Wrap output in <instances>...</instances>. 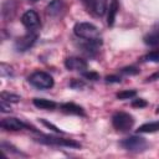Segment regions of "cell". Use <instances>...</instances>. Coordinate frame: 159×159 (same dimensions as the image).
Listing matches in <instances>:
<instances>
[{
    "mask_svg": "<svg viewBox=\"0 0 159 159\" xmlns=\"http://www.w3.org/2000/svg\"><path fill=\"white\" fill-rule=\"evenodd\" d=\"M73 32L77 37L87 40V41H98V40H101L98 27L94 26L91 22H77L73 27Z\"/></svg>",
    "mask_w": 159,
    "mask_h": 159,
    "instance_id": "obj_1",
    "label": "cell"
},
{
    "mask_svg": "<svg viewBox=\"0 0 159 159\" xmlns=\"http://www.w3.org/2000/svg\"><path fill=\"white\" fill-rule=\"evenodd\" d=\"M36 142L47 144V145H55V147H66V148H81V144L73 139L67 138H60L55 135H40L36 138Z\"/></svg>",
    "mask_w": 159,
    "mask_h": 159,
    "instance_id": "obj_2",
    "label": "cell"
},
{
    "mask_svg": "<svg viewBox=\"0 0 159 159\" xmlns=\"http://www.w3.org/2000/svg\"><path fill=\"white\" fill-rule=\"evenodd\" d=\"M29 82L39 89H48L53 86V78L50 73L43 71H36L29 77Z\"/></svg>",
    "mask_w": 159,
    "mask_h": 159,
    "instance_id": "obj_3",
    "label": "cell"
},
{
    "mask_svg": "<svg viewBox=\"0 0 159 159\" xmlns=\"http://www.w3.org/2000/svg\"><path fill=\"white\" fill-rule=\"evenodd\" d=\"M112 124L119 132H128L129 129H132V127L134 124V118L129 113L117 112L112 117Z\"/></svg>",
    "mask_w": 159,
    "mask_h": 159,
    "instance_id": "obj_4",
    "label": "cell"
},
{
    "mask_svg": "<svg viewBox=\"0 0 159 159\" xmlns=\"http://www.w3.org/2000/svg\"><path fill=\"white\" fill-rule=\"evenodd\" d=\"M120 145L129 152H143L147 149L148 143L143 137H138V135H132L129 138H125L124 140L120 142Z\"/></svg>",
    "mask_w": 159,
    "mask_h": 159,
    "instance_id": "obj_5",
    "label": "cell"
},
{
    "mask_svg": "<svg viewBox=\"0 0 159 159\" xmlns=\"http://www.w3.org/2000/svg\"><path fill=\"white\" fill-rule=\"evenodd\" d=\"M21 22L25 27H27L31 31H35L40 26V17L36 11L34 10H27L26 12L22 14L21 16Z\"/></svg>",
    "mask_w": 159,
    "mask_h": 159,
    "instance_id": "obj_6",
    "label": "cell"
},
{
    "mask_svg": "<svg viewBox=\"0 0 159 159\" xmlns=\"http://www.w3.org/2000/svg\"><path fill=\"white\" fill-rule=\"evenodd\" d=\"M0 127L4 129V130H21V129H25V128H30L29 124L24 123L22 120L15 118V117H7V118H4L1 122H0Z\"/></svg>",
    "mask_w": 159,
    "mask_h": 159,
    "instance_id": "obj_7",
    "label": "cell"
},
{
    "mask_svg": "<svg viewBox=\"0 0 159 159\" xmlns=\"http://www.w3.org/2000/svg\"><path fill=\"white\" fill-rule=\"evenodd\" d=\"M36 39H37V35L34 34L32 31L29 32V34H26L25 36H22V37H20V39L16 40V42H15V50L19 51V52H24V51L29 50L35 43Z\"/></svg>",
    "mask_w": 159,
    "mask_h": 159,
    "instance_id": "obj_8",
    "label": "cell"
},
{
    "mask_svg": "<svg viewBox=\"0 0 159 159\" xmlns=\"http://www.w3.org/2000/svg\"><path fill=\"white\" fill-rule=\"evenodd\" d=\"M65 66L70 71H86L87 70V62L80 57H68L65 61Z\"/></svg>",
    "mask_w": 159,
    "mask_h": 159,
    "instance_id": "obj_9",
    "label": "cell"
},
{
    "mask_svg": "<svg viewBox=\"0 0 159 159\" xmlns=\"http://www.w3.org/2000/svg\"><path fill=\"white\" fill-rule=\"evenodd\" d=\"M61 111L67 113V114H75V116H84V111L81 106H77L72 102H67V103H62L60 106Z\"/></svg>",
    "mask_w": 159,
    "mask_h": 159,
    "instance_id": "obj_10",
    "label": "cell"
},
{
    "mask_svg": "<svg viewBox=\"0 0 159 159\" xmlns=\"http://www.w3.org/2000/svg\"><path fill=\"white\" fill-rule=\"evenodd\" d=\"M32 103H34L35 107H37L40 109H46V111H53L57 106L56 102L46 99V98H34Z\"/></svg>",
    "mask_w": 159,
    "mask_h": 159,
    "instance_id": "obj_11",
    "label": "cell"
},
{
    "mask_svg": "<svg viewBox=\"0 0 159 159\" xmlns=\"http://www.w3.org/2000/svg\"><path fill=\"white\" fill-rule=\"evenodd\" d=\"M118 10H119V4H118V0H112L111 4H109V9H108V16H107V22L109 26H112L114 24V20H116V16L118 14Z\"/></svg>",
    "mask_w": 159,
    "mask_h": 159,
    "instance_id": "obj_12",
    "label": "cell"
},
{
    "mask_svg": "<svg viewBox=\"0 0 159 159\" xmlns=\"http://www.w3.org/2000/svg\"><path fill=\"white\" fill-rule=\"evenodd\" d=\"M62 6H63L62 0H52V1L47 5L46 11H47L48 15H51V16H56V15H58V14L61 12Z\"/></svg>",
    "mask_w": 159,
    "mask_h": 159,
    "instance_id": "obj_13",
    "label": "cell"
},
{
    "mask_svg": "<svg viewBox=\"0 0 159 159\" xmlns=\"http://www.w3.org/2000/svg\"><path fill=\"white\" fill-rule=\"evenodd\" d=\"M91 7H92V10L94 11L96 15L103 16L107 11V1L106 0H93Z\"/></svg>",
    "mask_w": 159,
    "mask_h": 159,
    "instance_id": "obj_14",
    "label": "cell"
},
{
    "mask_svg": "<svg viewBox=\"0 0 159 159\" xmlns=\"http://www.w3.org/2000/svg\"><path fill=\"white\" fill-rule=\"evenodd\" d=\"M159 130V120L158 122H148V123H144L142 124L137 132L138 133H154V132H158Z\"/></svg>",
    "mask_w": 159,
    "mask_h": 159,
    "instance_id": "obj_15",
    "label": "cell"
},
{
    "mask_svg": "<svg viewBox=\"0 0 159 159\" xmlns=\"http://www.w3.org/2000/svg\"><path fill=\"white\" fill-rule=\"evenodd\" d=\"M12 4H15L12 0H9V1H6L4 5H2V17L4 19H11L12 16H14V14H15V9H16V6H14L12 7Z\"/></svg>",
    "mask_w": 159,
    "mask_h": 159,
    "instance_id": "obj_16",
    "label": "cell"
},
{
    "mask_svg": "<svg viewBox=\"0 0 159 159\" xmlns=\"http://www.w3.org/2000/svg\"><path fill=\"white\" fill-rule=\"evenodd\" d=\"M144 43L148 46H159V31L150 32L144 36Z\"/></svg>",
    "mask_w": 159,
    "mask_h": 159,
    "instance_id": "obj_17",
    "label": "cell"
},
{
    "mask_svg": "<svg viewBox=\"0 0 159 159\" xmlns=\"http://www.w3.org/2000/svg\"><path fill=\"white\" fill-rule=\"evenodd\" d=\"M135 94H137V92L134 89H124V91L117 93V98H119V99H129V98L135 97Z\"/></svg>",
    "mask_w": 159,
    "mask_h": 159,
    "instance_id": "obj_18",
    "label": "cell"
},
{
    "mask_svg": "<svg viewBox=\"0 0 159 159\" xmlns=\"http://www.w3.org/2000/svg\"><path fill=\"white\" fill-rule=\"evenodd\" d=\"M1 99H4V101H6L7 103H10V102H19V101L21 99V97L17 96V94H14V93L2 92V93H1Z\"/></svg>",
    "mask_w": 159,
    "mask_h": 159,
    "instance_id": "obj_19",
    "label": "cell"
},
{
    "mask_svg": "<svg viewBox=\"0 0 159 159\" xmlns=\"http://www.w3.org/2000/svg\"><path fill=\"white\" fill-rule=\"evenodd\" d=\"M144 60L145 61H149V62H159V50H155V51L149 52L148 55H145Z\"/></svg>",
    "mask_w": 159,
    "mask_h": 159,
    "instance_id": "obj_20",
    "label": "cell"
},
{
    "mask_svg": "<svg viewBox=\"0 0 159 159\" xmlns=\"http://www.w3.org/2000/svg\"><path fill=\"white\" fill-rule=\"evenodd\" d=\"M0 75L2 77H10L12 75V68L5 63H1L0 65Z\"/></svg>",
    "mask_w": 159,
    "mask_h": 159,
    "instance_id": "obj_21",
    "label": "cell"
},
{
    "mask_svg": "<svg viewBox=\"0 0 159 159\" xmlns=\"http://www.w3.org/2000/svg\"><path fill=\"white\" fill-rule=\"evenodd\" d=\"M120 72L124 73V75L134 76V75H138V73H139V70H138L137 67H134V66H129V67H124V68H122Z\"/></svg>",
    "mask_w": 159,
    "mask_h": 159,
    "instance_id": "obj_22",
    "label": "cell"
},
{
    "mask_svg": "<svg viewBox=\"0 0 159 159\" xmlns=\"http://www.w3.org/2000/svg\"><path fill=\"white\" fill-rule=\"evenodd\" d=\"M82 76H83L86 80H91V81H97V80H99V75L96 73V72H91V71H83V72H82Z\"/></svg>",
    "mask_w": 159,
    "mask_h": 159,
    "instance_id": "obj_23",
    "label": "cell"
},
{
    "mask_svg": "<svg viewBox=\"0 0 159 159\" xmlns=\"http://www.w3.org/2000/svg\"><path fill=\"white\" fill-rule=\"evenodd\" d=\"M86 84H84V82L83 81H80V80H72L71 82H70V87H72V88H75V89H81V88H83Z\"/></svg>",
    "mask_w": 159,
    "mask_h": 159,
    "instance_id": "obj_24",
    "label": "cell"
},
{
    "mask_svg": "<svg viewBox=\"0 0 159 159\" xmlns=\"http://www.w3.org/2000/svg\"><path fill=\"white\" fill-rule=\"evenodd\" d=\"M132 106H133V107L143 108V107H145V106H147V102H145L144 99H142V98H137V99H134V101L132 102Z\"/></svg>",
    "mask_w": 159,
    "mask_h": 159,
    "instance_id": "obj_25",
    "label": "cell"
},
{
    "mask_svg": "<svg viewBox=\"0 0 159 159\" xmlns=\"http://www.w3.org/2000/svg\"><path fill=\"white\" fill-rule=\"evenodd\" d=\"M0 109H1V112H10L11 111V107H10V104H6V101L1 99V102H0Z\"/></svg>",
    "mask_w": 159,
    "mask_h": 159,
    "instance_id": "obj_26",
    "label": "cell"
},
{
    "mask_svg": "<svg viewBox=\"0 0 159 159\" xmlns=\"http://www.w3.org/2000/svg\"><path fill=\"white\" fill-rule=\"evenodd\" d=\"M106 82H109V83H112V82L119 83V82H120V78H119L118 76H107V77H106Z\"/></svg>",
    "mask_w": 159,
    "mask_h": 159,
    "instance_id": "obj_27",
    "label": "cell"
},
{
    "mask_svg": "<svg viewBox=\"0 0 159 159\" xmlns=\"http://www.w3.org/2000/svg\"><path fill=\"white\" fill-rule=\"evenodd\" d=\"M40 120H41V122H42V123H43L46 127H48V128H52V129H53L56 133H61V130H60L57 127H55L53 124H51V123H48V122H46V120H43V119H40Z\"/></svg>",
    "mask_w": 159,
    "mask_h": 159,
    "instance_id": "obj_28",
    "label": "cell"
},
{
    "mask_svg": "<svg viewBox=\"0 0 159 159\" xmlns=\"http://www.w3.org/2000/svg\"><path fill=\"white\" fill-rule=\"evenodd\" d=\"M157 80H159V72H155V73H153L152 76H149V77H147V82H153V81H157Z\"/></svg>",
    "mask_w": 159,
    "mask_h": 159,
    "instance_id": "obj_29",
    "label": "cell"
},
{
    "mask_svg": "<svg viewBox=\"0 0 159 159\" xmlns=\"http://www.w3.org/2000/svg\"><path fill=\"white\" fill-rule=\"evenodd\" d=\"M83 2H86L87 5H89V6H91V5H92V2H93V0H83Z\"/></svg>",
    "mask_w": 159,
    "mask_h": 159,
    "instance_id": "obj_30",
    "label": "cell"
},
{
    "mask_svg": "<svg viewBox=\"0 0 159 159\" xmlns=\"http://www.w3.org/2000/svg\"><path fill=\"white\" fill-rule=\"evenodd\" d=\"M29 1H32V2H36V1H39V0H29Z\"/></svg>",
    "mask_w": 159,
    "mask_h": 159,
    "instance_id": "obj_31",
    "label": "cell"
},
{
    "mask_svg": "<svg viewBox=\"0 0 159 159\" xmlns=\"http://www.w3.org/2000/svg\"><path fill=\"white\" fill-rule=\"evenodd\" d=\"M157 113H158V114H159V108H158V109H157Z\"/></svg>",
    "mask_w": 159,
    "mask_h": 159,
    "instance_id": "obj_32",
    "label": "cell"
}]
</instances>
